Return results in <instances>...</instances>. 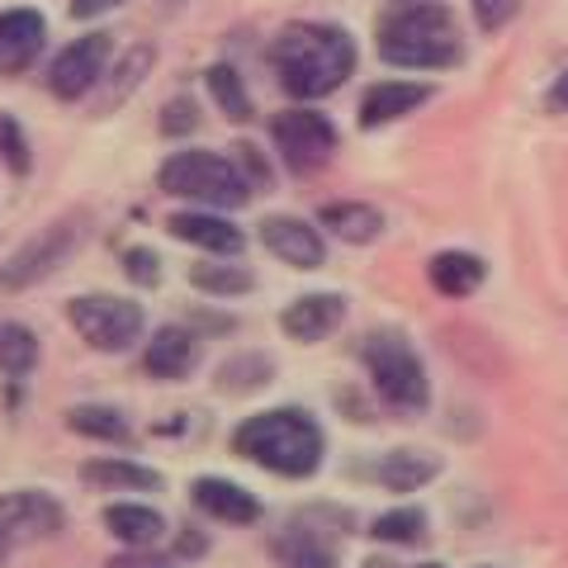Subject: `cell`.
Segmentation results:
<instances>
[{"label":"cell","mask_w":568,"mask_h":568,"mask_svg":"<svg viewBox=\"0 0 568 568\" xmlns=\"http://www.w3.org/2000/svg\"><path fill=\"white\" fill-rule=\"evenodd\" d=\"M227 450L242 465L284 478V484H308L327 465V426L304 403L261 407V413H246L227 432Z\"/></svg>","instance_id":"cell-1"},{"label":"cell","mask_w":568,"mask_h":568,"mask_svg":"<svg viewBox=\"0 0 568 568\" xmlns=\"http://www.w3.org/2000/svg\"><path fill=\"white\" fill-rule=\"evenodd\" d=\"M361 43L336 20H290L271 43V71L280 91L298 104H317L336 95L355 77Z\"/></svg>","instance_id":"cell-2"},{"label":"cell","mask_w":568,"mask_h":568,"mask_svg":"<svg viewBox=\"0 0 568 568\" xmlns=\"http://www.w3.org/2000/svg\"><path fill=\"white\" fill-rule=\"evenodd\" d=\"M375 52L403 77H440L465 62V39L446 0H394L375 20Z\"/></svg>","instance_id":"cell-3"},{"label":"cell","mask_w":568,"mask_h":568,"mask_svg":"<svg viewBox=\"0 0 568 568\" xmlns=\"http://www.w3.org/2000/svg\"><path fill=\"white\" fill-rule=\"evenodd\" d=\"M355 361L365 369V384L379 407L394 417H426L432 413V369L417 342L398 327H375L361 336Z\"/></svg>","instance_id":"cell-4"},{"label":"cell","mask_w":568,"mask_h":568,"mask_svg":"<svg viewBox=\"0 0 568 568\" xmlns=\"http://www.w3.org/2000/svg\"><path fill=\"white\" fill-rule=\"evenodd\" d=\"M361 530L355 511L342 503H308L294 507L280 530L265 536V555L275 568H342L346 540Z\"/></svg>","instance_id":"cell-5"},{"label":"cell","mask_w":568,"mask_h":568,"mask_svg":"<svg viewBox=\"0 0 568 568\" xmlns=\"http://www.w3.org/2000/svg\"><path fill=\"white\" fill-rule=\"evenodd\" d=\"M156 190L175 204L190 209H223L233 213L252 200V185L242 181L233 152H209V148H181L166 152V162L156 166Z\"/></svg>","instance_id":"cell-6"},{"label":"cell","mask_w":568,"mask_h":568,"mask_svg":"<svg viewBox=\"0 0 568 568\" xmlns=\"http://www.w3.org/2000/svg\"><path fill=\"white\" fill-rule=\"evenodd\" d=\"M67 327L77 342L95 355H129L133 346L148 342V304L138 294H114V290H85L67 298Z\"/></svg>","instance_id":"cell-7"},{"label":"cell","mask_w":568,"mask_h":568,"mask_svg":"<svg viewBox=\"0 0 568 568\" xmlns=\"http://www.w3.org/2000/svg\"><path fill=\"white\" fill-rule=\"evenodd\" d=\"M342 152V129L317 104H290L271 119V156L290 175H317Z\"/></svg>","instance_id":"cell-8"},{"label":"cell","mask_w":568,"mask_h":568,"mask_svg":"<svg viewBox=\"0 0 568 568\" xmlns=\"http://www.w3.org/2000/svg\"><path fill=\"white\" fill-rule=\"evenodd\" d=\"M85 246V227L81 219H52L43 223L39 233H29L14 252L0 261V290L6 294H24V290H39V284H48L58 271H67L71 256H77Z\"/></svg>","instance_id":"cell-9"},{"label":"cell","mask_w":568,"mask_h":568,"mask_svg":"<svg viewBox=\"0 0 568 568\" xmlns=\"http://www.w3.org/2000/svg\"><path fill=\"white\" fill-rule=\"evenodd\" d=\"M67 503L48 488H10L0 493V568H6L20 549L48 545L67 536Z\"/></svg>","instance_id":"cell-10"},{"label":"cell","mask_w":568,"mask_h":568,"mask_svg":"<svg viewBox=\"0 0 568 568\" xmlns=\"http://www.w3.org/2000/svg\"><path fill=\"white\" fill-rule=\"evenodd\" d=\"M110 67H114V33L91 29V33H81V39H71V43H62L58 52H52L43 85H48L52 100L77 104V100L100 91V81L110 77Z\"/></svg>","instance_id":"cell-11"},{"label":"cell","mask_w":568,"mask_h":568,"mask_svg":"<svg viewBox=\"0 0 568 568\" xmlns=\"http://www.w3.org/2000/svg\"><path fill=\"white\" fill-rule=\"evenodd\" d=\"M256 242L265 256H275L280 265L304 271V275L323 271L327 252H332V242L323 227H317V219H304V213H265L256 223Z\"/></svg>","instance_id":"cell-12"},{"label":"cell","mask_w":568,"mask_h":568,"mask_svg":"<svg viewBox=\"0 0 568 568\" xmlns=\"http://www.w3.org/2000/svg\"><path fill=\"white\" fill-rule=\"evenodd\" d=\"M190 511L209 526H233V530H252L265 521V503L261 493H252L246 484H237V478L227 474H194L190 478Z\"/></svg>","instance_id":"cell-13"},{"label":"cell","mask_w":568,"mask_h":568,"mask_svg":"<svg viewBox=\"0 0 568 568\" xmlns=\"http://www.w3.org/2000/svg\"><path fill=\"white\" fill-rule=\"evenodd\" d=\"M351 317V298L342 290H304L275 313V327L294 346H323Z\"/></svg>","instance_id":"cell-14"},{"label":"cell","mask_w":568,"mask_h":568,"mask_svg":"<svg viewBox=\"0 0 568 568\" xmlns=\"http://www.w3.org/2000/svg\"><path fill=\"white\" fill-rule=\"evenodd\" d=\"M166 233H171V242H181V246H190V252H200V256H246V242H252L233 213L190 209V204L166 213Z\"/></svg>","instance_id":"cell-15"},{"label":"cell","mask_w":568,"mask_h":568,"mask_svg":"<svg viewBox=\"0 0 568 568\" xmlns=\"http://www.w3.org/2000/svg\"><path fill=\"white\" fill-rule=\"evenodd\" d=\"M355 474L394 497H413L446 474V455H436L426 446H394V450H379L369 465H355Z\"/></svg>","instance_id":"cell-16"},{"label":"cell","mask_w":568,"mask_h":568,"mask_svg":"<svg viewBox=\"0 0 568 568\" xmlns=\"http://www.w3.org/2000/svg\"><path fill=\"white\" fill-rule=\"evenodd\" d=\"M432 100H436V81H417V77H403L398 71V77L365 85L361 104H355V123H361L365 133H375V129H388V123L413 119Z\"/></svg>","instance_id":"cell-17"},{"label":"cell","mask_w":568,"mask_h":568,"mask_svg":"<svg viewBox=\"0 0 568 568\" xmlns=\"http://www.w3.org/2000/svg\"><path fill=\"white\" fill-rule=\"evenodd\" d=\"M200 365H204V342L181 317L175 323H156L148 332V342H142V375L156 384H185Z\"/></svg>","instance_id":"cell-18"},{"label":"cell","mask_w":568,"mask_h":568,"mask_svg":"<svg viewBox=\"0 0 568 568\" xmlns=\"http://www.w3.org/2000/svg\"><path fill=\"white\" fill-rule=\"evenodd\" d=\"M100 526L119 549H156L162 540H171V521L166 511L148 503V497H114V503L100 507Z\"/></svg>","instance_id":"cell-19"},{"label":"cell","mask_w":568,"mask_h":568,"mask_svg":"<svg viewBox=\"0 0 568 568\" xmlns=\"http://www.w3.org/2000/svg\"><path fill=\"white\" fill-rule=\"evenodd\" d=\"M77 478L91 493H123V497H152L166 488V474L133 455H91L77 465Z\"/></svg>","instance_id":"cell-20"},{"label":"cell","mask_w":568,"mask_h":568,"mask_svg":"<svg viewBox=\"0 0 568 568\" xmlns=\"http://www.w3.org/2000/svg\"><path fill=\"white\" fill-rule=\"evenodd\" d=\"M48 48V14L33 6L0 10V81L24 77Z\"/></svg>","instance_id":"cell-21"},{"label":"cell","mask_w":568,"mask_h":568,"mask_svg":"<svg viewBox=\"0 0 568 568\" xmlns=\"http://www.w3.org/2000/svg\"><path fill=\"white\" fill-rule=\"evenodd\" d=\"M317 227L327 233V242L342 246H375L388 233V213L369 200H332L317 209Z\"/></svg>","instance_id":"cell-22"},{"label":"cell","mask_w":568,"mask_h":568,"mask_svg":"<svg viewBox=\"0 0 568 568\" xmlns=\"http://www.w3.org/2000/svg\"><path fill=\"white\" fill-rule=\"evenodd\" d=\"M426 284L440 298L459 304V298H474L488 284V261L469 252V246H440V252L426 256Z\"/></svg>","instance_id":"cell-23"},{"label":"cell","mask_w":568,"mask_h":568,"mask_svg":"<svg viewBox=\"0 0 568 568\" xmlns=\"http://www.w3.org/2000/svg\"><path fill=\"white\" fill-rule=\"evenodd\" d=\"M280 379V361L261 346H242L213 365V388L223 398H256Z\"/></svg>","instance_id":"cell-24"},{"label":"cell","mask_w":568,"mask_h":568,"mask_svg":"<svg viewBox=\"0 0 568 568\" xmlns=\"http://www.w3.org/2000/svg\"><path fill=\"white\" fill-rule=\"evenodd\" d=\"M365 536L379 549H394V555H403V549H422L426 540H432V511H426L422 503H413V497H398L394 507H384L365 521Z\"/></svg>","instance_id":"cell-25"},{"label":"cell","mask_w":568,"mask_h":568,"mask_svg":"<svg viewBox=\"0 0 568 568\" xmlns=\"http://www.w3.org/2000/svg\"><path fill=\"white\" fill-rule=\"evenodd\" d=\"M67 432L77 440H91V446H133V417L123 413L119 403H100V398H81L71 403L67 413Z\"/></svg>","instance_id":"cell-26"},{"label":"cell","mask_w":568,"mask_h":568,"mask_svg":"<svg viewBox=\"0 0 568 568\" xmlns=\"http://www.w3.org/2000/svg\"><path fill=\"white\" fill-rule=\"evenodd\" d=\"M185 280H190L194 294L213 298V304H233V298H246V294H256V284H261L252 265H242V256H200L185 271Z\"/></svg>","instance_id":"cell-27"},{"label":"cell","mask_w":568,"mask_h":568,"mask_svg":"<svg viewBox=\"0 0 568 568\" xmlns=\"http://www.w3.org/2000/svg\"><path fill=\"white\" fill-rule=\"evenodd\" d=\"M204 91L213 100L227 123H252L256 119V104H252V91H246V77L233 67V62H209L204 67Z\"/></svg>","instance_id":"cell-28"},{"label":"cell","mask_w":568,"mask_h":568,"mask_svg":"<svg viewBox=\"0 0 568 568\" xmlns=\"http://www.w3.org/2000/svg\"><path fill=\"white\" fill-rule=\"evenodd\" d=\"M152 67H156V48L152 43H133L123 58L110 67V77H104V100H100V110H119L129 95H138L142 85H148L152 77Z\"/></svg>","instance_id":"cell-29"},{"label":"cell","mask_w":568,"mask_h":568,"mask_svg":"<svg viewBox=\"0 0 568 568\" xmlns=\"http://www.w3.org/2000/svg\"><path fill=\"white\" fill-rule=\"evenodd\" d=\"M43 361V342L39 332L20 317H0V375L6 379H29Z\"/></svg>","instance_id":"cell-30"},{"label":"cell","mask_w":568,"mask_h":568,"mask_svg":"<svg viewBox=\"0 0 568 568\" xmlns=\"http://www.w3.org/2000/svg\"><path fill=\"white\" fill-rule=\"evenodd\" d=\"M119 271H123V280L133 284V294H152V290H162V280H166V261H162L156 246L133 242V246H123L119 252Z\"/></svg>","instance_id":"cell-31"},{"label":"cell","mask_w":568,"mask_h":568,"mask_svg":"<svg viewBox=\"0 0 568 568\" xmlns=\"http://www.w3.org/2000/svg\"><path fill=\"white\" fill-rule=\"evenodd\" d=\"M0 166H6L10 175H33V138L29 129L20 123V114L0 110Z\"/></svg>","instance_id":"cell-32"},{"label":"cell","mask_w":568,"mask_h":568,"mask_svg":"<svg viewBox=\"0 0 568 568\" xmlns=\"http://www.w3.org/2000/svg\"><path fill=\"white\" fill-rule=\"evenodd\" d=\"M181 323L194 327V336H200V342H227V336L242 332V317L227 313L223 304H213V298H209V304H190Z\"/></svg>","instance_id":"cell-33"},{"label":"cell","mask_w":568,"mask_h":568,"mask_svg":"<svg viewBox=\"0 0 568 568\" xmlns=\"http://www.w3.org/2000/svg\"><path fill=\"white\" fill-rule=\"evenodd\" d=\"M200 123H204L200 100H194V95H171L162 104V119H156V133L171 138V142H181L190 133H200Z\"/></svg>","instance_id":"cell-34"},{"label":"cell","mask_w":568,"mask_h":568,"mask_svg":"<svg viewBox=\"0 0 568 568\" xmlns=\"http://www.w3.org/2000/svg\"><path fill=\"white\" fill-rule=\"evenodd\" d=\"M233 152V162L242 171V181L252 185V194H271V181H275V166L265 162V152L252 148V142H237V148H227Z\"/></svg>","instance_id":"cell-35"},{"label":"cell","mask_w":568,"mask_h":568,"mask_svg":"<svg viewBox=\"0 0 568 568\" xmlns=\"http://www.w3.org/2000/svg\"><path fill=\"white\" fill-rule=\"evenodd\" d=\"M209 549H213V536H209L200 521H185V526H175V530H171V559H175V564L204 559Z\"/></svg>","instance_id":"cell-36"},{"label":"cell","mask_w":568,"mask_h":568,"mask_svg":"<svg viewBox=\"0 0 568 568\" xmlns=\"http://www.w3.org/2000/svg\"><path fill=\"white\" fill-rule=\"evenodd\" d=\"M469 10H474L478 33H497V29H507L511 20H517L521 0H469Z\"/></svg>","instance_id":"cell-37"},{"label":"cell","mask_w":568,"mask_h":568,"mask_svg":"<svg viewBox=\"0 0 568 568\" xmlns=\"http://www.w3.org/2000/svg\"><path fill=\"white\" fill-rule=\"evenodd\" d=\"M100 568H181V564L162 555V549H119V555H110Z\"/></svg>","instance_id":"cell-38"},{"label":"cell","mask_w":568,"mask_h":568,"mask_svg":"<svg viewBox=\"0 0 568 568\" xmlns=\"http://www.w3.org/2000/svg\"><path fill=\"white\" fill-rule=\"evenodd\" d=\"M123 6H129V0H67V14L77 24H95V20H104V14H114Z\"/></svg>","instance_id":"cell-39"},{"label":"cell","mask_w":568,"mask_h":568,"mask_svg":"<svg viewBox=\"0 0 568 568\" xmlns=\"http://www.w3.org/2000/svg\"><path fill=\"white\" fill-rule=\"evenodd\" d=\"M545 110H549V114H568V67L559 71L555 81H549V91H545Z\"/></svg>","instance_id":"cell-40"},{"label":"cell","mask_w":568,"mask_h":568,"mask_svg":"<svg viewBox=\"0 0 568 568\" xmlns=\"http://www.w3.org/2000/svg\"><path fill=\"white\" fill-rule=\"evenodd\" d=\"M355 568H403V564H398L394 549H375V555H365V559L355 564Z\"/></svg>","instance_id":"cell-41"},{"label":"cell","mask_w":568,"mask_h":568,"mask_svg":"<svg viewBox=\"0 0 568 568\" xmlns=\"http://www.w3.org/2000/svg\"><path fill=\"white\" fill-rule=\"evenodd\" d=\"M185 6H190V0H162V10H166V14H181Z\"/></svg>","instance_id":"cell-42"},{"label":"cell","mask_w":568,"mask_h":568,"mask_svg":"<svg viewBox=\"0 0 568 568\" xmlns=\"http://www.w3.org/2000/svg\"><path fill=\"white\" fill-rule=\"evenodd\" d=\"M413 568H450L446 559H422V564H413Z\"/></svg>","instance_id":"cell-43"},{"label":"cell","mask_w":568,"mask_h":568,"mask_svg":"<svg viewBox=\"0 0 568 568\" xmlns=\"http://www.w3.org/2000/svg\"><path fill=\"white\" fill-rule=\"evenodd\" d=\"M474 568H497V564H474Z\"/></svg>","instance_id":"cell-44"}]
</instances>
